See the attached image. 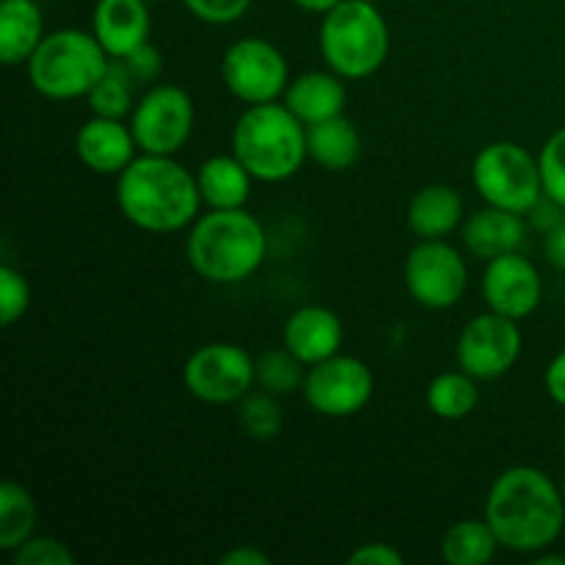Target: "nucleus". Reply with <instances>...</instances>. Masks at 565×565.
Returning a JSON list of instances; mask_svg holds the SVG:
<instances>
[{
    "label": "nucleus",
    "mask_w": 565,
    "mask_h": 565,
    "mask_svg": "<svg viewBox=\"0 0 565 565\" xmlns=\"http://www.w3.org/2000/svg\"><path fill=\"white\" fill-rule=\"evenodd\" d=\"M486 522L502 550L539 555L552 550L565 527L563 489L539 467H511L491 483Z\"/></svg>",
    "instance_id": "nucleus-1"
},
{
    "label": "nucleus",
    "mask_w": 565,
    "mask_h": 565,
    "mask_svg": "<svg viewBox=\"0 0 565 565\" xmlns=\"http://www.w3.org/2000/svg\"><path fill=\"white\" fill-rule=\"evenodd\" d=\"M116 204L138 230L171 235L191 226L204 202L196 174L174 154L141 152L116 177Z\"/></svg>",
    "instance_id": "nucleus-2"
},
{
    "label": "nucleus",
    "mask_w": 565,
    "mask_h": 565,
    "mask_svg": "<svg viewBox=\"0 0 565 565\" xmlns=\"http://www.w3.org/2000/svg\"><path fill=\"white\" fill-rule=\"evenodd\" d=\"M268 254V237L246 207L210 210L188 230L185 257L202 279L237 285L257 274Z\"/></svg>",
    "instance_id": "nucleus-3"
},
{
    "label": "nucleus",
    "mask_w": 565,
    "mask_h": 565,
    "mask_svg": "<svg viewBox=\"0 0 565 565\" xmlns=\"http://www.w3.org/2000/svg\"><path fill=\"white\" fill-rule=\"evenodd\" d=\"M232 152L257 182H285L307 163V125L285 103L246 105L232 130Z\"/></svg>",
    "instance_id": "nucleus-4"
},
{
    "label": "nucleus",
    "mask_w": 565,
    "mask_h": 565,
    "mask_svg": "<svg viewBox=\"0 0 565 565\" xmlns=\"http://www.w3.org/2000/svg\"><path fill=\"white\" fill-rule=\"evenodd\" d=\"M318 44L331 72L345 81H364L386 64L390 25L370 0H342L323 14Z\"/></svg>",
    "instance_id": "nucleus-5"
},
{
    "label": "nucleus",
    "mask_w": 565,
    "mask_h": 565,
    "mask_svg": "<svg viewBox=\"0 0 565 565\" xmlns=\"http://www.w3.org/2000/svg\"><path fill=\"white\" fill-rule=\"evenodd\" d=\"M110 64L108 50L94 33L81 28H61L44 36L25 64L28 81L47 99L88 97Z\"/></svg>",
    "instance_id": "nucleus-6"
},
{
    "label": "nucleus",
    "mask_w": 565,
    "mask_h": 565,
    "mask_svg": "<svg viewBox=\"0 0 565 565\" xmlns=\"http://www.w3.org/2000/svg\"><path fill=\"white\" fill-rule=\"evenodd\" d=\"M472 185L491 207L527 215L544 196L541 160L516 141H491L475 154Z\"/></svg>",
    "instance_id": "nucleus-7"
},
{
    "label": "nucleus",
    "mask_w": 565,
    "mask_h": 565,
    "mask_svg": "<svg viewBox=\"0 0 565 565\" xmlns=\"http://www.w3.org/2000/svg\"><path fill=\"white\" fill-rule=\"evenodd\" d=\"M226 92L243 105L279 103L290 86V66L276 44L259 36H243L221 58Z\"/></svg>",
    "instance_id": "nucleus-8"
},
{
    "label": "nucleus",
    "mask_w": 565,
    "mask_h": 565,
    "mask_svg": "<svg viewBox=\"0 0 565 565\" xmlns=\"http://www.w3.org/2000/svg\"><path fill=\"white\" fill-rule=\"evenodd\" d=\"M182 384L191 397L210 406L241 403L257 384L254 356L235 342H207L188 356Z\"/></svg>",
    "instance_id": "nucleus-9"
},
{
    "label": "nucleus",
    "mask_w": 565,
    "mask_h": 565,
    "mask_svg": "<svg viewBox=\"0 0 565 565\" xmlns=\"http://www.w3.org/2000/svg\"><path fill=\"white\" fill-rule=\"evenodd\" d=\"M196 121V108L185 88L158 83L136 103L130 114L132 136L147 154H177L188 143Z\"/></svg>",
    "instance_id": "nucleus-10"
},
{
    "label": "nucleus",
    "mask_w": 565,
    "mask_h": 565,
    "mask_svg": "<svg viewBox=\"0 0 565 565\" xmlns=\"http://www.w3.org/2000/svg\"><path fill=\"white\" fill-rule=\"evenodd\" d=\"M403 279L419 307L441 312L458 307L469 287V270L461 252L447 241H417L406 257Z\"/></svg>",
    "instance_id": "nucleus-11"
},
{
    "label": "nucleus",
    "mask_w": 565,
    "mask_h": 565,
    "mask_svg": "<svg viewBox=\"0 0 565 565\" xmlns=\"http://www.w3.org/2000/svg\"><path fill=\"white\" fill-rule=\"evenodd\" d=\"M301 392L315 414L345 419L362 412L373 401L375 375L362 359L337 353V356L309 367Z\"/></svg>",
    "instance_id": "nucleus-12"
},
{
    "label": "nucleus",
    "mask_w": 565,
    "mask_h": 565,
    "mask_svg": "<svg viewBox=\"0 0 565 565\" xmlns=\"http://www.w3.org/2000/svg\"><path fill=\"white\" fill-rule=\"evenodd\" d=\"M524 337L519 320L500 312H483L463 326L456 345V362L478 381H497L511 373L522 356Z\"/></svg>",
    "instance_id": "nucleus-13"
},
{
    "label": "nucleus",
    "mask_w": 565,
    "mask_h": 565,
    "mask_svg": "<svg viewBox=\"0 0 565 565\" xmlns=\"http://www.w3.org/2000/svg\"><path fill=\"white\" fill-rule=\"evenodd\" d=\"M483 298L491 312L524 320L541 307L544 281H541L539 268L527 257H522L519 252L502 254V257L486 263Z\"/></svg>",
    "instance_id": "nucleus-14"
},
{
    "label": "nucleus",
    "mask_w": 565,
    "mask_h": 565,
    "mask_svg": "<svg viewBox=\"0 0 565 565\" xmlns=\"http://www.w3.org/2000/svg\"><path fill=\"white\" fill-rule=\"evenodd\" d=\"M75 152L88 171L103 177H119L138 158V141L125 119L92 116L75 136Z\"/></svg>",
    "instance_id": "nucleus-15"
},
{
    "label": "nucleus",
    "mask_w": 565,
    "mask_h": 565,
    "mask_svg": "<svg viewBox=\"0 0 565 565\" xmlns=\"http://www.w3.org/2000/svg\"><path fill=\"white\" fill-rule=\"evenodd\" d=\"M342 340H345L342 320L329 307H318V303L298 307L281 329V345L296 353L307 367L337 356Z\"/></svg>",
    "instance_id": "nucleus-16"
},
{
    "label": "nucleus",
    "mask_w": 565,
    "mask_h": 565,
    "mask_svg": "<svg viewBox=\"0 0 565 565\" xmlns=\"http://www.w3.org/2000/svg\"><path fill=\"white\" fill-rule=\"evenodd\" d=\"M152 17L147 0H97L92 17V33L99 39L110 58L130 53L149 42Z\"/></svg>",
    "instance_id": "nucleus-17"
},
{
    "label": "nucleus",
    "mask_w": 565,
    "mask_h": 565,
    "mask_svg": "<svg viewBox=\"0 0 565 565\" xmlns=\"http://www.w3.org/2000/svg\"><path fill=\"white\" fill-rule=\"evenodd\" d=\"M527 215L511 213V210L491 207L486 204L483 210H475L467 221H463V246L472 257L478 259H494L502 254L519 252L527 235Z\"/></svg>",
    "instance_id": "nucleus-18"
},
{
    "label": "nucleus",
    "mask_w": 565,
    "mask_h": 565,
    "mask_svg": "<svg viewBox=\"0 0 565 565\" xmlns=\"http://www.w3.org/2000/svg\"><path fill=\"white\" fill-rule=\"evenodd\" d=\"M342 81H345V77H340L331 70L303 72V75L292 77L281 103H285L307 127L326 119H334V116L345 114L348 92Z\"/></svg>",
    "instance_id": "nucleus-19"
},
{
    "label": "nucleus",
    "mask_w": 565,
    "mask_h": 565,
    "mask_svg": "<svg viewBox=\"0 0 565 565\" xmlns=\"http://www.w3.org/2000/svg\"><path fill=\"white\" fill-rule=\"evenodd\" d=\"M406 221L417 241H447L452 232L463 226L461 193L445 182L425 185L408 202Z\"/></svg>",
    "instance_id": "nucleus-20"
},
{
    "label": "nucleus",
    "mask_w": 565,
    "mask_h": 565,
    "mask_svg": "<svg viewBox=\"0 0 565 565\" xmlns=\"http://www.w3.org/2000/svg\"><path fill=\"white\" fill-rule=\"evenodd\" d=\"M44 17L36 0H0V61L20 66L44 42Z\"/></svg>",
    "instance_id": "nucleus-21"
},
{
    "label": "nucleus",
    "mask_w": 565,
    "mask_h": 565,
    "mask_svg": "<svg viewBox=\"0 0 565 565\" xmlns=\"http://www.w3.org/2000/svg\"><path fill=\"white\" fill-rule=\"evenodd\" d=\"M202 202L210 210H235L246 207L252 196V171L237 160V154H213L204 160L196 171Z\"/></svg>",
    "instance_id": "nucleus-22"
},
{
    "label": "nucleus",
    "mask_w": 565,
    "mask_h": 565,
    "mask_svg": "<svg viewBox=\"0 0 565 565\" xmlns=\"http://www.w3.org/2000/svg\"><path fill=\"white\" fill-rule=\"evenodd\" d=\"M309 160L326 171H348L362 158V136L345 114L307 127Z\"/></svg>",
    "instance_id": "nucleus-23"
},
{
    "label": "nucleus",
    "mask_w": 565,
    "mask_h": 565,
    "mask_svg": "<svg viewBox=\"0 0 565 565\" xmlns=\"http://www.w3.org/2000/svg\"><path fill=\"white\" fill-rule=\"evenodd\" d=\"M502 550L494 530L486 519H463L456 522L441 539V557L450 565H486Z\"/></svg>",
    "instance_id": "nucleus-24"
},
{
    "label": "nucleus",
    "mask_w": 565,
    "mask_h": 565,
    "mask_svg": "<svg viewBox=\"0 0 565 565\" xmlns=\"http://www.w3.org/2000/svg\"><path fill=\"white\" fill-rule=\"evenodd\" d=\"M425 403H428L434 417L447 419V423L467 419L480 403L478 379L463 373L461 367L436 375L428 384V392H425Z\"/></svg>",
    "instance_id": "nucleus-25"
},
{
    "label": "nucleus",
    "mask_w": 565,
    "mask_h": 565,
    "mask_svg": "<svg viewBox=\"0 0 565 565\" xmlns=\"http://www.w3.org/2000/svg\"><path fill=\"white\" fill-rule=\"evenodd\" d=\"M36 530V502L14 480L0 486V550L14 552L25 544Z\"/></svg>",
    "instance_id": "nucleus-26"
},
{
    "label": "nucleus",
    "mask_w": 565,
    "mask_h": 565,
    "mask_svg": "<svg viewBox=\"0 0 565 565\" xmlns=\"http://www.w3.org/2000/svg\"><path fill=\"white\" fill-rule=\"evenodd\" d=\"M309 367L296 356V353L281 348H270L263 351L259 356H254V379L257 386L268 395L285 397L292 392L303 390V381H307Z\"/></svg>",
    "instance_id": "nucleus-27"
},
{
    "label": "nucleus",
    "mask_w": 565,
    "mask_h": 565,
    "mask_svg": "<svg viewBox=\"0 0 565 565\" xmlns=\"http://www.w3.org/2000/svg\"><path fill=\"white\" fill-rule=\"evenodd\" d=\"M136 88L138 83L132 81L130 72L110 58L108 70L99 77L97 86L88 92V108L94 116H108V119H125L136 108Z\"/></svg>",
    "instance_id": "nucleus-28"
},
{
    "label": "nucleus",
    "mask_w": 565,
    "mask_h": 565,
    "mask_svg": "<svg viewBox=\"0 0 565 565\" xmlns=\"http://www.w3.org/2000/svg\"><path fill=\"white\" fill-rule=\"evenodd\" d=\"M237 419H241L243 430L257 441L276 439L285 428V412H281L276 395H268V392H248L237 403Z\"/></svg>",
    "instance_id": "nucleus-29"
},
{
    "label": "nucleus",
    "mask_w": 565,
    "mask_h": 565,
    "mask_svg": "<svg viewBox=\"0 0 565 565\" xmlns=\"http://www.w3.org/2000/svg\"><path fill=\"white\" fill-rule=\"evenodd\" d=\"M31 307V285L14 265H0V323L14 326Z\"/></svg>",
    "instance_id": "nucleus-30"
},
{
    "label": "nucleus",
    "mask_w": 565,
    "mask_h": 565,
    "mask_svg": "<svg viewBox=\"0 0 565 565\" xmlns=\"http://www.w3.org/2000/svg\"><path fill=\"white\" fill-rule=\"evenodd\" d=\"M544 193L565 207V125L552 132L539 152Z\"/></svg>",
    "instance_id": "nucleus-31"
},
{
    "label": "nucleus",
    "mask_w": 565,
    "mask_h": 565,
    "mask_svg": "<svg viewBox=\"0 0 565 565\" xmlns=\"http://www.w3.org/2000/svg\"><path fill=\"white\" fill-rule=\"evenodd\" d=\"M14 565H75V555L53 535H31L20 550L11 552Z\"/></svg>",
    "instance_id": "nucleus-32"
},
{
    "label": "nucleus",
    "mask_w": 565,
    "mask_h": 565,
    "mask_svg": "<svg viewBox=\"0 0 565 565\" xmlns=\"http://www.w3.org/2000/svg\"><path fill=\"white\" fill-rule=\"evenodd\" d=\"M196 20L207 25H232L248 11L252 0H182Z\"/></svg>",
    "instance_id": "nucleus-33"
},
{
    "label": "nucleus",
    "mask_w": 565,
    "mask_h": 565,
    "mask_svg": "<svg viewBox=\"0 0 565 565\" xmlns=\"http://www.w3.org/2000/svg\"><path fill=\"white\" fill-rule=\"evenodd\" d=\"M116 61L130 72V77L138 83V86H149V83L158 81L160 72H163V58H160L158 47H152L149 42L138 44L136 50L119 55Z\"/></svg>",
    "instance_id": "nucleus-34"
},
{
    "label": "nucleus",
    "mask_w": 565,
    "mask_h": 565,
    "mask_svg": "<svg viewBox=\"0 0 565 565\" xmlns=\"http://www.w3.org/2000/svg\"><path fill=\"white\" fill-rule=\"evenodd\" d=\"M348 563L356 565H403L406 557L395 550L392 544H384V541H375V544H362L359 550H353L348 555Z\"/></svg>",
    "instance_id": "nucleus-35"
},
{
    "label": "nucleus",
    "mask_w": 565,
    "mask_h": 565,
    "mask_svg": "<svg viewBox=\"0 0 565 565\" xmlns=\"http://www.w3.org/2000/svg\"><path fill=\"white\" fill-rule=\"evenodd\" d=\"M563 213H565L563 204H557L555 199H550L544 193V196L539 199V204H535V207L527 213V218H530V226H533V230H539L541 235H546V232H550L552 226L563 218Z\"/></svg>",
    "instance_id": "nucleus-36"
},
{
    "label": "nucleus",
    "mask_w": 565,
    "mask_h": 565,
    "mask_svg": "<svg viewBox=\"0 0 565 565\" xmlns=\"http://www.w3.org/2000/svg\"><path fill=\"white\" fill-rule=\"evenodd\" d=\"M544 386H546V395H550L557 406L565 408V351L557 353V356L550 362V367H546Z\"/></svg>",
    "instance_id": "nucleus-37"
},
{
    "label": "nucleus",
    "mask_w": 565,
    "mask_h": 565,
    "mask_svg": "<svg viewBox=\"0 0 565 565\" xmlns=\"http://www.w3.org/2000/svg\"><path fill=\"white\" fill-rule=\"evenodd\" d=\"M544 254L557 270H565V213L563 218L544 235Z\"/></svg>",
    "instance_id": "nucleus-38"
},
{
    "label": "nucleus",
    "mask_w": 565,
    "mask_h": 565,
    "mask_svg": "<svg viewBox=\"0 0 565 565\" xmlns=\"http://www.w3.org/2000/svg\"><path fill=\"white\" fill-rule=\"evenodd\" d=\"M221 563L224 565H268L270 557L265 555L257 546H235L226 555H221Z\"/></svg>",
    "instance_id": "nucleus-39"
},
{
    "label": "nucleus",
    "mask_w": 565,
    "mask_h": 565,
    "mask_svg": "<svg viewBox=\"0 0 565 565\" xmlns=\"http://www.w3.org/2000/svg\"><path fill=\"white\" fill-rule=\"evenodd\" d=\"M292 3H296L298 9L309 11V14H329V11L337 9L342 0H292Z\"/></svg>",
    "instance_id": "nucleus-40"
},
{
    "label": "nucleus",
    "mask_w": 565,
    "mask_h": 565,
    "mask_svg": "<svg viewBox=\"0 0 565 565\" xmlns=\"http://www.w3.org/2000/svg\"><path fill=\"white\" fill-rule=\"evenodd\" d=\"M533 561L539 565H565V557L563 555H550V552H539V555H533Z\"/></svg>",
    "instance_id": "nucleus-41"
},
{
    "label": "nucleus",
    "mask_w": 565,
    "mask_h": 565,
    "mask_svg": "<svg viewBox=\"0 0 565 565\" xmlns=\"http://www.w3.org/2000/svg\"><path fill=\"white\" fill-rule=\"evenodd\" d=\"M147 3H149V6H152V3H163V0H147Z\"/></svg>",
    "instance_id": "nucleus-42"
},
{
    "label": "nucleus",
    "mask_w": 565,
    "mask_h": 565,
    "mask_svg": "<svg viewBox=\"0 0 565 565\" xmlns=\"http://www.w3.org/2000/svg\"><path fill=\"white\" fill-rule=\"evenodd\" d=\"M561 489H563V497H565V475H563V483H561Z\"/></svg>",
    "instance_id": "nucleus-43"
},
{
    "label": "nucleus",
    "mask_w": 565,
    "mask_h": 565,
    "mask_svg": "<svg viewBox=\"0 0 565 565\" xmlns=\"http://www.w3.org/2000/svg\"><path fill=\"white\" fill-rule=\"evenodd\" d=\"M563 447H565V428H563Z\"/></svg>",
    "instance_id": "nucleus-44"
}]
</instances>
